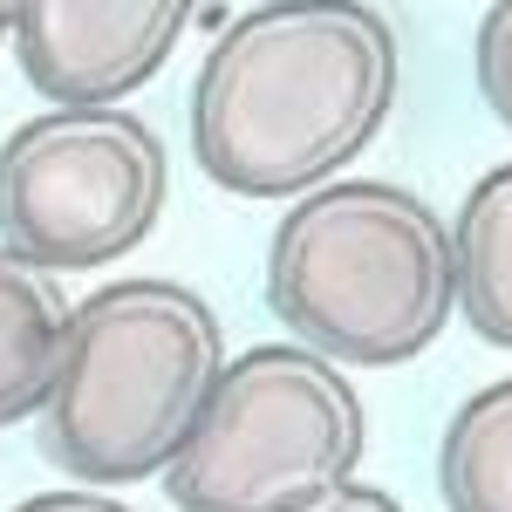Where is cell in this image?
<instances>
[{
    "label": "cell",
    "instance_id": "8",
    "mask_svg": "<svg viewBox=\"0 0 512 512\" xmlns=\"http://www.w3.org/2000/svg\"><path fill=\"white\" fill-rule=\"evenodd\" d=\"M451 253H458V315L472 321L478 342L512 349V164H492L472 185L451 226Z\"/></svg>",
    "mask_w": 512,
    "mask_h": 512
},
{
    "label": "cell",
    "instance_id": "3",
    "mask_svg": "<svg viewBox=\"0 0 512 512\" xmlns=\"http://www.w3.org/2000/svg\"><path fill=\"white\" fill-rule=\"evenodd\" d=\"M226 376V328L185 280H110L76 301L41 410V458L82 485L171 472Z\"/></svg>",
    "mask_w": 512,
    "mask_h": 512
},
{
    "label": "cell",
    "instance_id": "11",
    "mask_svg": "<svg viewBox=\"0 0 512 512\" xmlns=\"http://www.w3.org/2000/svg\"><path fill=\"white\" fill-rule=\"evenodd\" d=\"M14 512H137L130 499H103V492H89V485H69V492H35V499H21Z\"/></svg>",
    "mask_w": 512,
    "mask_h": 512
},
{
    "label": "cell",
    "instance_id": "5",
    "mask_svg": "<svg viewBox=\"0 0 512 512\" xmlns=\"http://www.w3.org/2000/svg\"><path fill=\"white\" fill-rule=\"evenodd\" d=\"M158 130L130 110H48L0 144V246L48 274L123 260L164 212Z\"/></svg>",
    "mask_w": 512,
    "mask_h": 512
},
{
    "label": "cell",
    "instance_id": "4",
    "mask_svg": "<svg viewBox=\"0 0 512 512\" xmlns=\"http://www.w3.org/2000/svg\"><path fill=\"white\" fill-rule=\"evenodd\" d=\"M362 444L369 417L349 376L301 342H260L226 362L164 492L178 512H301L349 485Z\"/></svg>",
    "mask_w": 512,
    "mask_h": 512
},
{
    "label": "cell",
    "instance_id": "9",
    "mask_svg": "<svg viewBox=\"0 0 512 512\" xmlns=\"http://www.w3.org/2000/svg\"><path fill=\"white\" fill-rule=\"evenodd\" d=\"M437 492L451 512H512V376L472 390L444 424Z\"/></svg>",
    "mask_w": 512,
    "mask_h": 512
},
{
    "label": "cell",
    "instance_id": "1",
    "mask_svg": "<svg viewBox=\"0 0 512 512\" xmlns=\"http://www.w3.org/2000/svg\"><path fill=\"white\" fill-rule=\"evenodd\" d=\"M396 28L349 0H274L226 21L192 82V158L239 198H308L396 110Z\"/></svg>",
    "mask_w": 512,
    "mask_h": 512
},
{
    "label": "cell",
    "instance_id": "13",
    "mask_svg": "<svg viewBox=\"0 0 512 512\" xmlns=\"http://www.w3.org/2000/svg\"><path fill=\"white\" fill-rule=\"evenodd\" d=\"M0 41H14V7H0Z\"/></svg>",
    "mask_w": 512,
    "mask_h": 512
},
{
    "label": "cell",
    "instance_id": "10",
    "mask_svg": "<svg viewBox=\"0 0 512 512\" xmlns=\"http://www.w3.org/2000/svg\"><path fill=\"white\" fill-rule=\"evenodd\" d=\"M472 62H478V96L492 103V117L512 130V0L506 7H485L472 41Z\"/></svg>",
    "mask_w": 512,
    "mask_h": 512
},
{
    "label": "cell",
    "instance_id": "7",
    "mask_svg": "<svg viewBox=\"0 0 512 512\" xmlns=\"http://www.w3.org/2000/svg\"><path fill=\"white\" fill-rule=\"evenodd\" d=\"M69 321L76 308L62 294V274L0 246V431L48 410L69 355Z\"/></svg>",
    "mask_w": 512,
    "mask_h": 512
},
{
    "label": "cell",
    "instance_id": "2",
    "mask_svg": "<svg viewBox=\"0 0 512 512\" xmlns=\"http://www.w3.org/2000/svg\"><path fill=\"white\" fill-rule=\"evenodd\" d=\"M267 308L335 369H396L451 328V226L390 178H335L274 226Z\"/></svg>",
    "mask_w": 512,
    "mask_h": 512
},
{
    "label": "cell",
    "instance_id": "6",
    "mask_svg": "<svg viewBox=\"0 0 512 512\" xmlns=\"http://www.w3.org/2000/svg\"><path fill=\"white\" fill-rule=\"evenodd\" d=\"M185 21V0H41L14 7V48L55 110H117L171 62Z\"/></svg>",
    "mask_w": 512,
    "mask_h": 512
},
{
    "label": "cell",
    "instance_id": "12",
    "mask_svg": "<svg viewBox=\"0 0 512 512\" xmlns=\"http://www.w3.org/2000/svg\"><path fill=\"white\" fill-rule=\"evenodd\" d=\"M301 512H403V499H390L383 485H335L328 499H315V506H301Z\"/></svg>",
    "mask_w": 512,
    "mask_h": 512
}]
</instances>
